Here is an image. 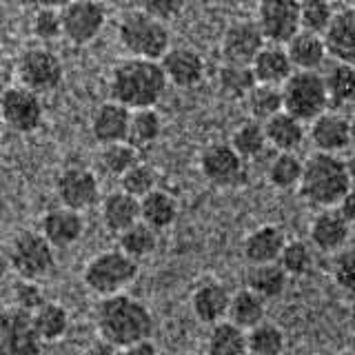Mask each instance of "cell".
Instances as JSON below:
<instances>
[{
  "label": "cell",
  "instance_id": "19",
  "mask_svg": "<svg viewBox=\"0 0 355 355\" xmlns=\"http://www.w3.org/2000/svg\"><path fill=\"white\" fill-rule=\"evenodd\" d=\"M327 55L338 62L355 60V9L340 7L333 14L329 27L322 31Z\"/></svg>",
  "mask_w": 355,
  "mask_h": 355
},
{
  "label": "cell",
  "instance_id": "41",
  "mask_svg": "<svg viewBox=\"0 0 355 355\" xmlns=\"http://www.w3.org/2000/svg\"><path fill=\"white\" fill-rule=\"evenodd\" d=\"M138 149H133L129 142H114V144H103L98 151V166L100 171L111 175V178H120L129 166L136 164L138 158Z\"/></svg>",
  "mask_w": 355,
  "mask_h": 355
},
{
  "label": "cell",
  "instance_id": "58",
  "mask_svg": "<svg viewBox=\"0 0 355 355\" xmlns=\"http://www.w3.org/2000/svg\"><path fill=\"white\" fill-rule=\"evenodd\" d=\"M329 3H338V0H329Z\"/></svg>",
  "mask_w": 355,
  "mask_h": 355
},
{
  "label": "cell",
  "instance_id": "12",
  "mask_svg": "<svg viewBox=\"0 0 355 355\" xmlns=\"http://www.w3.org/2000/svg\"><path fill=\"white\" fill-rule=\"evenodd\" d=\"M42 342L31 313L18 306L0 309V355H40Z\"/></svg>",
  "mask_w": 355,
  "mask_h": 355
},
{
  "label": "cell",
  "instance_id": "44",
  "mask_svg": "<svg viewBox=\"0 0 355 355\" xmlns=\"http://www.w3.org/2000/svg\"><path fill=\"white\" fill-rule=\"evenodd\" d=\"M277 264L282 266L286 275H306L311 266H313V253H311V247L302 240L284 242L280 255H277Z\"/></svg>",
  "mask_w": 355,
  "mask_h": 355
},
{
  "label": "cell",
  "instance_id": "31",
  "mask_svg": "<svg viewBox=\"0 0 355 355\" xmlns=\"http://www.w3.org/2000/svg\"><path fill=\"white\" fill-rule=\"evenodd\" d=\"M266 313V302L255 295L249 288H240L238 293H233L229 300V309H227V320L231 324H236L244 331L253 329L255 324H260Z\"/></svg>",
  "mask_w": 355,
  "mask_h": 355
},
{
  "label": "cell",
  "instance_id": "48",
  "mask_svg": "<svg viewBox=\"0 0 355 355\" xmlns=\"http://www.w3.org/2000/svg\"><path fill=\"white\" fill-rule=\"evenodd\" d=\"M191 0H140V9L162 22L182 16Z\"/></svg>",
  "mask_w": 355,
  "mask_h": 355
},
{
  "label": "cell",
  "instance_id": "50",
  "mask_svg": "<svg viewBox=\"0 0 355 355\" xmlns=\"http://www.w3.org/2000/svg\"><path fill=\"white\" fill-rule=\"evenodd\" d=\"M336 211L338 214L349 222V225H353V218H355V200H353V191H349L347 196H344L340 202L336 205Z\"/></svg>",
  "mask_w": 355,
  "mask_h": 355
},
{
  "label": "cell",
  "instance_id": "27",
  "mask_svg": "<svg viewBox=\"0 0 355 355\" xmlns=\"http://www.w3.org/2000/svg\"><path fill=\"white\" fill-rule=\"evenodd\" d=\"M266 144L275 151H297L306 138L304 122H300L286 111H277L275 116L262 122Z\"/></svg>",
  "mask_w": 355,
  "mask_h": 355
},
{
  "label": "cell",
  "instance_id": "1",
  "mask_svg": "<svg viewBox=\"0 0 355 355\" xmlns=\"http://www.w3.org/2000/svg\"><path fill=\"white\" fill-rule=\"evenodd\" d=\"M96 329L103 342L116 349H125L133 342L153 336L155 320L147 304L127 293L100 297L96 306Z\"/></svg>",
  "mask_w": 355,
  "mask_h": 355
},
{
  "label": "cell",
  "instance_id": "18",
  "mask_svg": "<svg viewBox=\"0 0 355 355\" xmlns=\"http://www.w3.org/2000/svg\"><path fill=\"white\" fill-rule=\"evenodd\" d=\"M40 233L53 249H67L76 244L85 233V218L80 211L55 207L40 220Z\"/></svg>",
  "mask_w": 355,
  "mask_h": 355
},
{
  "label": "cell",
  "instance_id": "24",
  "mask_svg": "<svg viewBox=\"0 0 355 355\" xmlns=\"http://www.w3.org/2000/svg\"><path fill=\"white\" fill-rule=\"evenodd\" d=\"M249 67H251L255 83H260V85L280 87L286 78L293 73V67L286 58L284 47L282 44H271V42H264V47L253 55Z\"/></svg>",
  "mask_w": 355,
  "mask_h": 355
},
{
  "label": "cell",
  "instance_id": "22",
  "mask_svg": "<svg viewBox=\"0 0 355 355\" xmlns=\"http://www.w3.org/2000/svg\"><path fill=\"white\" fill-rule=\"evenodd\" d=\"M282 47L286 51V58L291 62L293 71H318L329 58L322 36L302 31V29H300L295 36L288 38Z\"/></svg>",
  "mask_w": 355,
  "mask_h": 355
},
{
  "label": "cell",
  "instance_id": "53",
  "mask_svg": "<svg viewBox=\"0 0 355 355\" xmlns=\"http://www.w3.org/2000/svg\"><path fill=\"white\" fill-rule=\"evenodd\" d=\"M238 5H242V7H258L262 0H236Z\"/></svg>",
  "mask_w": 355,
  "mask_h": 355
},
{
  "label": "cell",
  "instance_id": "49",
  "mask_svg": "<svg viewBox=\"0 0 355 355\" xmlns=\"http://www.w3.org/2000/svg\"><path fill=\"white\" fill-rule=\"evenodd\" d=\"M120 355H160L158 353V347L149 340H140V342H133L129 347L120 349Z\"/></svg>",
  "mask_w": 355,
  "mask_h": 355
},
{
  "label": "cell",
  "instance_id": "20",
  "mask_svg": "<svg viewBox=\"0 0 355 355\" xmlns=\"http://www.w3.org/2000/svg\"><path fill=\"white\" fill-rule=\"evenodd\" d=\"M351 227L353 225H349V222L338 214L336 207L322 209L313 218V222H311L309 238L313 242L315 249L324 253H338L340 249L349 247Z\"/></svg>",
  "mask_w": 355,
  "mask_h": 355
},
{
  "label": "cell",
  "instance_id": "9",
  "mask_svg": "<svg viewBox=\"0 0 355 355\" xmlns=\"http://www.w3.org/2000/svg\"><path fill=\"white\" fill-rule=\"evenodd\" d=\"M0 118L7 129L22 133V136L38 131L44 120L42 98L20 85L5 87L0 96Z\"/></svg>",
  "mask_w": 355,
  "mask_h": 355
},
{
  "label": "cell",
  "instance_id": "46",
  "mask_svg": "<svg viewBox=\"0 0 355 355\" xmlns=\"http://www.w3.org/2000/svg\"><path fill=\"white\" fill-rule=\"evenodd\" d=\"M331 277L344 293H353L355 284V266H353V251L351 247H344L336 253L331 262Z\"/></svg>",
  "mask_w": 355,
  "mask_h": 355
},
{
  "label": "cell",
  "instance_id": "38",
  "mask_svg": "<svg viewBox=\"0 0 355 355\" xmlns=\"http://www.w3.org/2000/svg\"><path fill=\"white\" fill-rule=\"evenodd\" d=\"M242 103H244V107H247L251 120L264 122V120H269L271 116H275L277 111H282V94H280V87L255 83L249 89V94L244 96Z\"/></svg>",
  "mask_w": 355,
  "mask_h": 355
},
{
  "label": "cell",
  "instance_id": "59",
  "mask_svg": "<svg viewBox=\"0 0 355 355\" xmlns=\"http://www.w3.org/2000/svg\"><path fill=\"white\" fill-rule=\"evenodd\" d=\"M96 3H103V0H96Z\"/></svg>",
  "mask_w": 355,
  "mask_h": 355
},
{
  "label": "cell",
  "instance_id": "26",
  "mask_svg": "<svg viewBox=\"0 0 355 355\" xmlns=\"http://www.w3.org/2000/svg\"><path fill=\"white\" fill-rule=\"evenodd\" d=\"M100 218H103V225L111 233H122L129 229L131 225H136L140 220V205L138 200L125 193V191H111L105 198H100Z\"/></svg>",
  "mask_w": 355,
  "mask_h": 355
},
{
  "label": "cell",
  "instance_id": "57",
  "mask_svg": "<svg viewBox=\"0 0 355 355\" xmlns=\"http://www.w3.org/2000/svg\"><path fill=\"white\" fill-rule=\"evenodd\" d=\"M342 355H353V353H351V351H347V353H342Z\"/></svg>",
  "mask_w": 355,
  "mask_h": 355
},
{
  "label": "cell",
  "instance_id": "4",
  "mask_svg": "<svg viewBox=\"0 0 355 355\" xmlns=\"http://www.w3.org/2000/svg\"><path fill=\"white\" fill-rule=\"evenodd\" d=\"M118 42L131 58L160 60L171 47V33L166 22L142 9H131L118 22Z\"/></svg>",
  "mask_w": 355,
  "mask_h": 355
},
{
  "label": "cell",
  "instance_id": "39",
  "mask_svg": "<svg viewBox=\"0 0 355 355\" xmlns=\"http://www.w3.org/2000/svg\"><path fill=\"white\" fill-rule=\"evenodd\" d=\"M286 347L284 331L269 320L247 331V353L249 355H282Z\"/></svg>",
  "mask_w": 355,
  "mask_h": 355
},
{
  "label": "cell",
  "instance_id": "11",
  "mask_svg": "<svg viewBox=\"0 0 355 355\" xmlns=\"http://www.w3.org/2000/svg\"><path fill=\"white\" fill-rule=\"evenodd\" d=\"M62 38L71 44L94 42L107 25V9L96 0H71L60 9Z\"/></svg>",
  "mask_w": 355,
  "mask_h": 355
},
{
  "label": "cell",
  "instance_id": "60",
  "mask_svg": "<svg viewBox=\"0 0 355 355\" xmlns=\"http://www.w3.org/2000/svg\"><path fill=\"white\" fill-rule=\"evenodd\" d=\"M247 355H249V353H247Z\"/></svg>",
  "mask_w": 355,
  "mask_h": 355
},
{
  "label": "cell",
  "instance_id": "52",
  "mask_svg": "<svg viewBox=\"0 0 355 355\" xmlns=\"http://www.w3.org/2000/svg\"><path fill=\"white\" fill-rule=\"evenodd\" d=\"M36 9H62L64 5H69L71 0H29Z\"/></svg>",
  "mask_w": 355,
  "mask_h": 355
},
{
  "label": "cell",
  "instance_id": "43",
  "mask_svg": "<svg viewBox=\"0 0 355 355\" xmlns=\"http://www.w3.org/2000/svg\"><path fill=\"white\" fill-rule=\"evenodd\" d=\"M118 180H120V191L133 196L136 200L147 196L153 189H158V173H155L151 164H144L140 160L133 166H129Z\"/></svg>",
  "mask_w": 355,
  "mask_h": 355
},
{
  "label": "cell",
  "instance_id": "3",
  "mask_svg": "<svg viewBox=\"0 0 355 355\" xmlns=\"http://www.w3.org/2000/svg\"><path fill=\"white\" fill-rule=\"evenodd\" d=\"M295 189L309 205L331 209L353 191L351 166L342 155L315 151L302 160V175Z\"/></svg>",
  "mask_w": 355,
  "mask_h": 355
},
{
  "label": "cell",
  "instance_id": "32",
  "mask_svg": "<svg viewBox=\"0 0 355 355\" xmlns=\"http://www.w3.org/2000/svg\"><path fill=\"white\" fill-rule=\"evenodd\" d=\"M162 136V118L151 109H136L129 114V129H127V142L133 149H147L151 144L158 142Z\"/></svg>",
  "mask_w": 355,
  "mask_h": 355
},
{
  "label": "cell",
  "instance_id": "54",
  "mask_svg": "<svg viewBox=\"0 0 355 355\" xmlns=\"http://www.w3.org/2000/svg\"><path fill=\"white\" fill-rule=\"evenodd\" d=\"M342 7H353V0H338Z\"/></svg>",
  "mask_w": 355,
  "mask_h": 355
},
{
  "label": "cell",
  "instance_id": "30",
  "mask_svg": "<svg viewBox=\"0 0 355 355\" xmlns=\"http://www.w3.org/2000/svg\"><path fill=\"white\" fill-rule=\"evenodd\" d=\"M288 275L282 271L277 262H264V264H251L247 271V288L255 295H260L264 302L275 300L284 293Z\"/></svg>",
  "mask_w": 355,
  "mask_h": 355
},
{
  "label": "cell",
  "instance_id": "33",
  "mask_svg": "<svg viewBox=\"0 0 355 355\" xmlns=\"http://www.w3.org/2000/svg\"><path fill=\"white\" fill-rule=\"evenodd\" d=\"M209 355H247V331L231 324L229 320H220L211 324L207 338Z\"/></svg>",
  "mask_w": 355,
  "mask_h": 355
},
{
  "label": "cell",
  "instance_id": "15",
  "mask_svg": "<svg viewBox=\"0 0 355 355\" xmlns=\"http://www.w3.org/2000/svg\"><path fill=\"white\" fill-rule=\"evenodd\" d=\"M309 138L313 142L315 151L340 155L351 147L353 125L351 118L344 116L340 109H327L318 118L309 122Z\"/></svg>",
  "mask_w": 355,
  "mask_h": 355
},
{
  "label": "cell",
  "instance_id": "14",
  "mask_svg": "<svg viewBox=\"0 0 355 355\" xmlns=\"http://www.w3.org/2000/svg\"><path fill=\"white\" fill-rule=\"evenodd\" d=\"M55 196L60 200V207L83 214L100 202V182L87 166H67L55 178Z\"/></svg>",
  "mask_w": 355,
  "mask_h": 355
},
{
  "label": "cell",
  "instance_id": "28",
  "mask_svg": "<svg viewBox=\"0 0 355 355\" xmlns=\"http://www.w3.org/2000/svg\"><path fill=\"white\" fill-rule=\"evenodd\" d=\"M140 205V222H144L153 231L169 229L178 220V200L164 191V189H153L147 196L138 200Z\"/></svg>",
  "mask_w": 355,
  "mask_h": 355
},
{
  "label": "cell",
  "instance_id": "45",
  "mask_svg": "<svg viewBox=\"0 0 355 355\" xmlns=\"http://www.w3.org/2000/svg\"><path fill=\"white\" fill-rule=\"evenodd\" d=\"M31 33L38 40L51 42L62 38L60 9H36L31 16Z\"/></svg>",
  "mask_w": 355,
  "mask_h": 355
},
{
  "label": "cell",
  "instance_id": "47",
  "mask_svg": "<svg viewBox=\"0 0 355 355\" xmlns=\"http://www.w3.org/2000/svg\"><path fill=\"white\" fill-rule=\"evenodd\" d=\"M14 300H16L14 306L27 311V313H33V311L47 302L42 286L36 280H18L14 286Z\"/></svg>",
  "mask_w": 355,
  "mask_h": 355
},
{
  "label": "cell",
  "instance_id": "25",
  "mask_svg": "<svg viewBox=\"0 0 355 355\" xmlns=\"http://www.w3.org/2000/svg\"><path fill=\"white\" fill-rule=\"evenodd\" d=\"M284 231L275 225H262L253 229L242 242V255L249 264H264V262H277L284 247Z\"/></svg>",
  "mask_w": 355,
  "mask_h": 355
},
{
  "label": "cell",
  "instance_id": "5",
  "mask_svg": "<svg viewBox=\"0 0 355 355\" xmlns=\"http://www.w3.org/2000/svg\"><path fill=\"white\" fill-rule=\"evenodd\" d=\"M138 273V260L129 258L120 249H114L98 253L87 262L83 271V282L89 291H94L100 297H107L125 291L129 284L136 282Z\"/></svg>",
  "mask_w": 355,
  "mask_h": 355
},
{
  "label": "cell",
  "instance_id": "36",
  "mask_svg": "<svg viewBox=\"0 0 355 355\" xmlns=\"http://www.w3.org/2000/svg\"><path fill=\"white\" fill-rule=\"evenodd\" d=\"M33 329H36L40 342H55L60 340L67 329H69V313L58 302H44L40 309L31 313Z\"/></svg>",
  "mask_w": 355,
  "mask_h": 355
},
{
  "label": "cell",
  "instance_id": "34",
  "mask_svg": "<svg viewBox=\"0 0 355 355\" xmlns=\"http://www.w3.org/2000/svg\"><path fill=\"white\" fill-rule=\"evenodd\" d=\"M229 147L236 151L244 162L260 158V155L264 153V149L269 147V144H266V138H264L262 122L251 120V118L240 122V125L231 133Z\"/></svg>",
  "mask_w": 355,
  "mask_h": 355
},
{
  "label": "cell",
  "instance_id": "8",
  "mask_svg": "<svg viewBox=\"0 0 355 355\" xmlns=\"http://www.w3.org/2000/svg\"><path fill=\"white\" fill-rule=\"evenodd\" d=\"M55 249L42 238L40 231H20L11 240L9 264L20 280H40L55 266Z\"/></svg>",
  "mask_w": 355,
  "mask_h": 355
},
{
  "label": "cell",
  "instance_id": "35",
  "mask_svg": "<svg viewBox=\"0 0 355 355\" xmlns=\"http://www.w3.org/2000/svg\"><path fill=\"white\" fill-rule=\"evenodd\" d=\"M216 85H218V92L227 100H244V96L249 94V89L255 85V78L251 73L249 64L222 62L218 67Z\"/></svg>",
  "mask_w": 355,
  "mask_h": 355
},
{
  "label": "cell",
  "instance_id": "2",
  "mask_svg": "<svg viewBox=\"0 0 355 355\" xmlns=\"http://www.w3.org/2000/svg\"><path fill=\"white\" fill-rule=\"evenodd\" d=\"M166 78L158 60L147 58H122L109 73V94L111 100L129 111L151 109L166 94Z\"/></svg>",
  "mask_w": 355,
  "mask_h": 355
},
{
  "label": "cell",
  "instance_id": "55",
  "mask_svg": "<svg viewBox=\"0 0 355 355\" xmlns=\"http://www.w3.org/2000/svg\"><path fill=\"white\" fill-rule=\"evenodd\" d=\"M3 92H5V83H3V78H0V96H3Z\"/></svg>",
  "mask_w": 355,
  "mask_h": 355
},
{
  "label": "cell",
  "instance_id": "56",
  "mask_svg": "<svg viewBox=\"0 0 355 355\" xmlns=\"http://www.w3.org/2000/svg\"><path fill=\"white\" fill-rule=\"evenodd\" d=\"M3 127H5V125H3V118H0V131H3Z\"/></svg>",
  "mask_w": 355,
  "mask_h": 355
},
{
  "label": "cell",
  "instance_id": "51",
  "mask_svg": "<svg viewBox=\"0 0 355 355\" xmlns=\"http://www.w3.org/2000/svg\"><path fill=\"white\" fill-rule=\"evenodd\" d=\"M83 355H120V349H116V347H111V344H107V342H96V344H92Z\"/></svg>",
  "mask_w": 355,
  "mask_h": 355
},
{
  "label": "cell",
  "instance_id": "17",
  "mask_svg": "<svg viewBox=\"0 0 355 355\" xmlns=\"http://www.w3.org/2000/svg\"><path fill=\"white\" fill-rule=\"evenodd\" d=\"M264 47V38L251 18H238L227 25L220 38V53L225 62L249 64L253 55Z\"/></svg>",
  "mask_w": 355,
  "mask_h": 355
},
{
  "label": "cell",
  "instance_id": "37",
  "mask_svg": "<svg viewBox=\"0 0 355 355\" xmlns=\"http://www.w3.org/2000/svg\"><path fill=\"white\" fill-rule=\"evenodd\" d=\"M300 175H302V160L297 158L295 151H277L266 166V180L280 191L295 189Z\"/></svg>",
  "mask_w": 355,
  "mask_h": 355
},
{
  "label": "cell",
  "instance_id": "40",
  "mask_svg": "<svg viewBox=\"0 0 355 355\" xmlns=\"http://www.w3.org/2000/svg\"><path fill=\"white\" fill-rule=\"evenodd\" d=\"M155 247H158V231H153L140 220L122 233H118V249L133 260L147 258V255L155 251Z\"/></svg>",
  "mask_w": 355,
  "mask_h": 355
},
{
  "label": "cell",
  "instance_id": "42",
  "mask_svg": "<svg viewBox=\"0 0 355 355\" xmlns=\"http://www.w3.org/2000/svg\"><path fill=\"white\" fill-rule=\"evenodd\" d=\"M336 14V7L329 0H300L297 3V16H300V29L309 33H318L329 27V22Z\"/></svg>",
  "mask_w": 355,
  "mask_h": 355
},
{
  "label": "cell",
  "instance_id": "21",
  "mask_svg": "<svg viewBox=\"0 0 355 355\" xmlns=\"http://www.w3.org/2000/svg\"><path fill=\"white\" fill-rule=\"evenodd\" d=\"M129 114L131 111L127 107L114 103V100H105L94 109L92 120H89V131H92L94 140L100 147L114 142H127Z\"/></svg>",
  "mask_w": 355,
  "mask_h": 355
},
{
  "label": "cell",
  "instance_id": "29",
  "mask_svg": "<svg viewBox=\"0 0 355 355\" xmlns=\"http://www.w3.org/2000/svg\"><path fill=\"white\" fill-rule=\"evenodd\" d=\"M320 76H322V83H324L329 107L342 109V107L351 105V100L355 96V67H353V62L333 60L329 64V69Z\"/></svg>",
  "mask_w": 355,
  "mask_h": 355
},
{
  "label": "cell",
  "instance_id": "13",
  "mask_svg": "<svg viewBox=\"0 0 355 355\" xmlns=\"http://www.w3.org/2000/svg\"><path fill=\"white\" fill-rule=\"evenodd\" d=\"M300 0H262L255 7V25H258L264 42L284 44L300 31L297 16Z\"/></svg>",
  "mask_w": 355,
  "mask_h": 355
},
{
  "label": "cell",
  "instance_id": "16",
  "mask_svg": "<svg viewBox=\"0 0 355 355\" xmlns=\"http://www.w3.org/2000/svg\"><path fill=\"white\" fill-rule=\"evenodd\" d=\"M158 62L166 78V85L175 89H193L205 80L207 64L202 53L193 47H184V44L169 47Z\"/></svg>",
  "mask_w": 355,
  "mask_h": 355
},
{
  "label": "cell",
  "instance_id": "23",
  "mask_svg": "<svg viewBox=\"0 0 355 355\" xmlns=\"http://www.w3.org/2000/svg\"><path fill=\"white\" fill-rule=\"evenodd\" d=\"M229 300H231V293L225 284L216 282V280H209V282H202L193 291L191 311L202 324L211 327L220 320H227Z\"/></svg>",
  "mask_w": 355,
  "mask_h": 355
},
{
  "label": "cell",
  "instance_id": "6",
  "mask_svg": "<svg viewBox=\"0 0 355 355\" xmlns=\"http://www.w3.org/2000/svg\"><path fill=\"white\" fill-rule=\"evenodd\" d=\"M16 85L29 89L33 94H53L64 80V64L60 55L49 47H27L22 49L14 64Z\"/></svg>",
  "mask_w": 355,
  "mask_h": 355
},
{
  "label": "cell",
  "instance_id": "7",
  "mask_svg": "<svg viewBox=\"0 0 355 355\" xmlns=\"http://www.w3.org/2000/svg\"><path fill=\"white\" fill-rule=\"evenodd\" d=\"M280 94L282 111L291 114L304 125L329 109L324 83H322V76L318 71H293L280 85Z\"/></svg>",
  "mask_w": 355,
  "mask_h": 355
},
{
  "label": "cell",
  "instance_id": "10",
  "mask_svg": "<svg viewBox=\"0 0 355 355\" xmlns=\"http://www.w3.org/2000/svg\"><path fill=\"white\" fill-rule=\"evenodd\" d=\"M200 173L220 189H236L247 182V162L229 147V142H211L200 151Z\"/></svg>",
  "mask_w": 355,
  "mask_h": 355
}]
</instances>
